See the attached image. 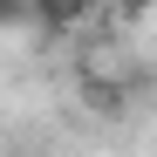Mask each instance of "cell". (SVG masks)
I'll return each instance as SVG.
<instances>
[{"label": "cell", "mask_w": 157, "mask_h": 157, "mask_svg": "<svg viewBox=\"0 0 157 157\" xmlns=\"http://www.w3.org/2000/svg\"><path fill=\"white\" fill-rule=\"evenodd\" d=\"M75 96H82L89 109H102V116H116V109H123V82H109V75H96V68H82Z\"/></svg>", "instance_id": "7a4b0ae2"}, {"label": "cell", "mask_w": 157, "mask_h": 157, "mask_svg": "<svg viewBox=\"0 0 157 157\" xmlns=\"http://www.w3.org/2000/svg\"><path fill=\"white\" fill-rule=\"evenodd\" d=\"M0 28H28V0H0Z\"/></svg>", "instance_id": "3957f363"}, {"label": "cell", "mask_w": 157, "mask_h": 157, "mask_svg": "<svg viewBox=\"0 0 157 157\" xmlns=\"http://www.w3.org/2000/svg\"><path fill=\"white\" fill-rule=\"evenodd\" d=\"M89 14H96V0H28V21L48 34H75V28H89Z\"/></svg>", "instance_id": "6da1fadb"}, {"label": "cell", "mask_w": 157, "mask_h": 157, "mask_svg": "<svg viewBox=\"0 0 157 157\" xmlns=\"http://www.w3.org/2000/svg\"><path fill=\"white\" fill-rule=\"evenodd\" d=\"M116 14H123V21H150V14H157V0H116Z\"/></svg>", "instance_id": "277c9868"}]
</instances>
